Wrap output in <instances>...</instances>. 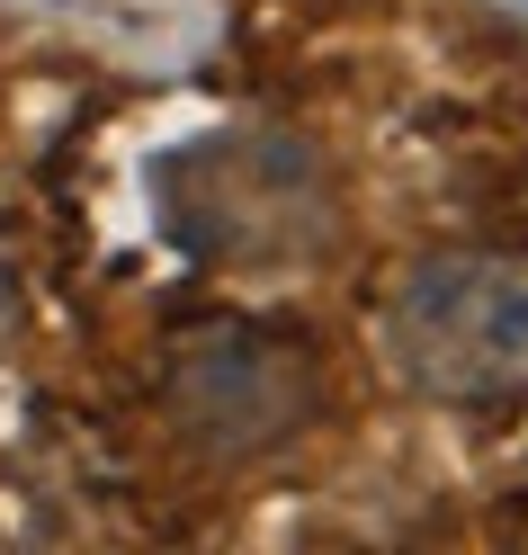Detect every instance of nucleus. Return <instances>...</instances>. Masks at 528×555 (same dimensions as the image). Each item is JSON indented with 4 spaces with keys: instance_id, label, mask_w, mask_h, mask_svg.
<instances>
[{
    "instance_id": "1",
    "label": "nucleus",
    "mask_w": 528,
    "mask_h": 555,
    "mask_svg": "<svg viewBox=\"0 0 528 555\" xmlns=\"http://www.w3.org/2000/svg\"><path fill=\"white\" fill-rule=\"evenodd\" d=\"M385 367L430 403L528 395V251H439L376 314Z\"/></svg>"
},
{
    "instance_id": "2",
    "label": "nucleus",
    "mask_w": 528,
    "mask_h": 555,
    "mask_svg": "<svg viewBox=\"0 0 528 555\" xmlns=\"http://www.w3.org/2000/svg\"><path fill=\"white\" fill-rule=\"evenodd\" d=\"M313 359L296 350L287 332H260V323H216V332H189L170 350V422H180L197 448L216 457H260V448L296 439L313 422Z\"/></svg>"
},
{
    "instance_id": "3",
    "label": "nucleus",
    "mask_w": 528,
    "mask_h": 555,
    "mask_svg": "<svg viewBox=\"0 0 528 555\" xmlns=\"http://www.w3.org/2000/svg\"><path fill=\"white\" fill-rule=\"evenodd\" d=\"M216 170V197H197V189H162L170 206V233L197 242V251H224V260H260V251H296V242L323 233V189H313V170L296 153H278V144H206L189 153Z\"/></svg>"
}]
</instances>
